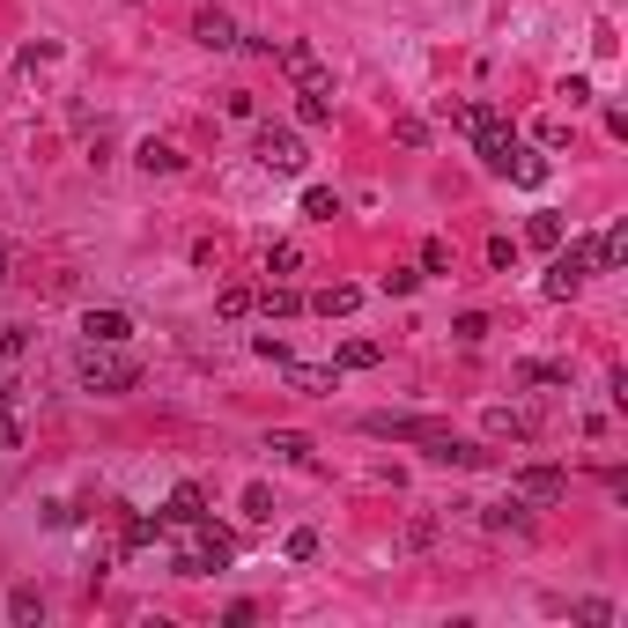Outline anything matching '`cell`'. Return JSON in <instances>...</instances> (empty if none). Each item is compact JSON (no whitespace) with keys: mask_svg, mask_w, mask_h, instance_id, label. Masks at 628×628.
<instances>
[{"mask_svg":"<svg viewBox=\"0 0 628 628\" xmlns=\"http://www.w3.org/2000/svg\"><path fill=\"white\" fill-rule=\"evenodd\" d=\"M163 540H170V569L178 577H215V569H230V532L222 525H207V518H185V525H163Z\"/></svg>","mask_w":628,"mask_h":628,"instance_id":"1","label":"cell"},{"mask_svg":"<svg viewBox=\"0 0 628 628\" xmlns=\"http://www.w3.org/2000/svg\"><path fill=\"white\" fill-rule=\"evenodd\" d=\"M74 385H82V392H104V399H119V392H133V385H141V355L82 340V355H74Z\"/></svg>","mask_w":628,"mask_h":628,"instance_id":"2","label":"cell"},{"mask_svg":"<svg viewBox=\"0 0 628 628\" xmlns=\"http://www.w3.org/2000/svg\"><path fill=\"white\" fill-rule=\"evenodd\" d=\"M259 163L281 170V178H303V170H311V148H303L289 126H259Z\"/></svg>","mask_w":628,"mask_h":628,"instance_id":"3","label":"cell"},{"mask_svg":"<svg viewBox=\"0 0 628 628\" xmlns=\"http://www.w3.org/2000/svg\"><path fill=\"white\" fill-rule=\"evenodd\" d=\"M274 60H281V74H289L296 89H326V97H333V74H326V60H318V52L303 45V37H289V45H274Z\"/></svg>","mask_w":628,"mask_h":628,"instance_id":"4","label":"cell"},{"mask_svg":"<svg viewBox=\"0 0 628 628\" xmlns=\"http://www.w3.org/2000/svg\"><path fill=\"white\" fill-rule=\"evenodd\" d=\"M510 496H525V503H562V496H569V473H562V466H518V473H510Z\"/></svg>","mask_w":628,"mask_h":628,"instance_id":"5","label":"cell"},{"mask_svg":"<svg viewBox=\"0 0 628 628\" xmlns=\"http://www.w3.org/2000/svg\"><path fill=\"white\" fill-rule=\"evenodd\" d=\"M363 436H392V444H429L436 422H422V414H363Z\"/></svg>","mask_w":628,"mask_h":628,"instance_id":"6","label":"cell"},{"mask_svg":"<svg viewBox=\"0 0 628 628\" xmlns=\"http://www.w3.org/2000/svg\"><path fill=\"white\" fill-rule=\"evenodd\" d=\"M193 37H200L207 52H237V37H244V30H237V15H230V8H200V15H193Z\"/></svg>","mask_w":628,"mask_h":628,"instance_id":"7","label":"cell"},{"mask_svg":"<svg viewBox=\"0 0 628 628\" xmlns=\"http://www.w3.org/2000/svg\"><path fill=\"white\" fill-rule=\"evenodd\" d=\"M422 451H429L436 466H488V451H481V444H466V436H451V429H436Z\"/></svg>","mask_w":628,"mask_h":628,"instance_id":"8","label":"cell"},{"mask_svg":"<svg viewBox=\"0 0 628 628\" xmlns=\"http://www.w3.org/2000/svg\"><path fill=\"white\" fill-rule=\"evenodd\" d=\"M126 333H133L126 311H89L82 318V340H97V348H126Z\"/></svg>","mask_w":628,"mask_h":628,"instance_id":"9","label":"cell"},{"mask_svg":"<svg viewBox=\"0 0 628 628\" xmlns=\"http://www.w3.org/2000/svg\"><path fill=\"white\" fill-rule=\"evenodd\" d=\"M185 518H207V488L200 481H178L170 503H163V525H185Z\"/></svg>","mask_w":628,"mask_h":628,"instance_id":"10","label":"cell"},{"mask_svg":"<svg viewBox=\"0 0 628 628\" xmlns=\"http://www.w3.org/2000/svg\"><path fill=\"white\" fill-rule=\"evenodd\" d=\"M281 377H289V392H303V399H326L333 392V370L326 363H281Z\"/></svg>","mask_w":628,"mask_h":628,"instance_id":"11","label":"cell"},{"mask_svg":"<svg viewBox=\"0 0 628 628\" xmlns=\"http://www.w3.org/2000/svg\"><path fill=\"white\" fill-rule=\"evenodd\" d=\"M481 525L488 532H532V510H525V496H503V503L481 510Z\"/></svg>","mask_w":628,"mask_h":628,"instance_id":"12","label":"cell"},{"mask_svg":"<svg viewBox=\"0 0 628 628\" xmlns=\"http://www.w3.org/2000/svg\"><path fill=\"white\" fill-rule=\"evenodd\" d=\"M252 311H266V318H296V311H311V303H303V289H289V281H266Z\"/></svg>","mask_w":628,"mask_h":628,"instance_id":"13","label":"cell"},{"mask_svg":"<svg viewBox=\"0 0 628 628\" xmlns=\"http://www.w3.org/2000/svg\"><path fill=\"white\" fill-rule=\"evenodd\" d=\"M266 451H274V459H289V466H318V444L303 429H274L266 436Z\"/></svg>","mask_w":628,"mask_h":628,"instance_id":"14","label":"cell"},{"mask_svg":"<svg viewBox=\"0 0 628 628\" xmlns=\"http://www.w3.org/2000/svg\"><path fill=\"white\" fill-rule=\"evenodd\" d=\"M133 163H141L148 178H178V170H185V156L170 141H141V148H133Z\"/></svg>","mask_w":628,"mask_h":628,"instance_id":"15","label":"cell"},{"mask_svg":"<svg viewBox=\"0 0 628 628\" xmlns=\"http://www.w3.org/2000/svg\"><path fill=\"white\" fill-rule=\"evenodd\" d=\"M303 303H311L318 318H348L355 303H363V289H355V281H333V289H318V296H303Z\"/></svg>","mask_w":628,"mask_h":628,"instance_id":"16","label":"cell"},{"mask_svg":"<svg viewBox=\"0 0 628 628\" xmlns=\"http://www.w3.org/2000/svg\"><path fill=\"white\" fill-rule=\"evenodd\" d=\"M562 237H569V222L555 215V207H540V215L525 222V244H540V252H562Z\"/></svg>","mask_w":628,"mask_h":628,"instance_id":"17","label":"cell"},{"mask_svg":"<svg viewBox=\"0 0 628 628\" xmlns=\"http://www.w3.org/2000/svg\"><path fill=\"white\" fill-rule=\"evenodd\" d=\"M488 436H496V444H503V436H510V444H532V436H540V429H532V414H510V407H488Z\"/></svg>","mask_w":628,"mask_h":628,"instance_id":"18","label":"cell"},{"mask_svg":"<svg viewBox=\"0 0 628 628\" xmlns=\"http://www.w3.org/2000/svg\"><path fill=\"white\" fill-rule=\"evenodd\" d=\"M377 363H385L377 340H340V355H333V370H377Z\"/></svg>","mask_w":628,"mask_h":628,"instance_id":"19","label":"cell"},{"mask_svg":"<svg viewBox=\"0 0 628 628\" xmlns=\"http://www.w3.org/2000/svg\"><path fill=\"white\" fill-rule=\"evenodd\" d=\"M163 540V510H156V518H141V510H133V518L119 525V547H156Z\"/></svg>","mask_w":628,"mask_h":628,"instance_id":"20","label":"cell"},{"mask_svg":"<svg viewBox=\"0 0 628 628\" xmlns=\"http://www.w3.org/2000/svg\"><path fill=\"white\" fill-rule=\"evenodd\" d=\"M8 621H15V628L45 621V599H37V584H15V592H8Z\"/></svg>","mask_w":628,"mask_h":628,"instance_id":"21","label":"cell"},{"mask_svg":"<svg viewBox=\"0 0 628 628\" xmlns=\"http://www.w3.org/2000/svg\"><path fill=\"white\" fill-rule=\"evenodd\" d=\"M296 119L303 126H333V97L326 89H296Z\"/></svg>","mask_w":628,"mask_h":628,"instance_id":"22","label":"cell"},{"mask_svg":"<svg viewBox=\"0 0 628 628\" xmlns=\"http://www.w3.org/2000/svg\"><path fill=\"white\" fill-rule=\"evenodd\" d=\"M252 303H259V289H252V281H230V289L215 296V318H244Z\"/></svg>","mask_w":628,"mask_h":628,"instance_id":"23","label":"cell"},{"mask_svg":"<svg viewBox=\"0 0 628 628\" xmlns=\"http://www.w3.org/2000/svg\"><path fill=\"white\" fill-rule=\"evenodd\" d=\"M266 274H274V281L303 274V252H296V244H266Z\"/></svg>","mask_w":628,"mask_h":628,"instance_id":"24","label":"cell"},{"mask_svg":"<svg viewBox=\"0 0 628 628\" xmlns=\"http://www.w3.org/2000/svg\"><path fill=\"white\" fill-rule=\"evenodd\" d=\"M333 215H340V193L311 185V193H303V222H333Z\"/></svg>","mask_w":628,"mask_h":628,"instance_id":"25","label":"cell"},{"mask_svg":"<svg viewBox=\"0 0 628 628\" xmlns=\"http://www.w3.org/2000/svg\"><path fill=\"white\" fill-rule=\"evenodd\" d=\"M510 178H518V185H547V156H532V148H518V163H510Z\"/></svg>","mask_w":628,"mask_h":628,"instance_id":"26","label":"cell"},{"mask_svg":"<svg viewBox=\"0 0 628 628\" xmlns=\"http://www.w3.org/2000/svg\"><path fill=\"white\" fill-rule=\"evenodd\" d=\"M451 333H459V340H466V348H473V340H488V333H496V326H488V311H459V318H451Z\"/></svg>","mask_w":628,"mask_h":628,"instance_id":"27","label":"cell"},{"mask_svg":"<svg viewBox=\"0 0 628 628\" xmlns=\"http://www.w3.org/2000/svg\"><path fill=\"white\" fill-rule=\"evenodd\" d=\"M377 289H385V296H414V289H422V266H392Z\"/></svg>","mask_w":628,"mask_h":628,"instance_id":"28","label":"cell"},{"mask_svg":"<svg viewBox=\"0 0 628 628\" xmlns=\"http://www.w3.org/2000/svg\"><path fill=\"white\" fill-rule=\"evenodd\" d=\"M244 518H252V525H266V518H274V488H244Z\"/></svg>","mask_w":628,"mask_h":628,"instance_id":"29","label":"cell"},{"mask_svg":"<svg viewBox=\"0 0 628 628\" xmlns=\"http://www.w3.org/2000/svg\"><path fill=\"white\" fill-rule=\"evenodd\" d=\"M525 385H569V363H525Z\"/></svg>","mask_w":628,"mask_h":628,"instance_id":"30","label":"cell"},{"mask_svg":"<svg viewBox=\"0 0 628 628\" xmlns=\"http://www.w3.org/2000/svg\"><path fill=\"white\" fill-rule=\"evenodd\" d=\"M569 614H577L584 628H606V621H614V606H606V599H577V606H569Z\"/></svg>","mask_w":628,"mask_h":628,"instance_id":"31","label":"cell"},{"mask_svg":"<svg viewBox=\"0 0 628 628\" xmlns=\"http://www.w3.org/2000/svg\"><path fill=\"white\" fill-rule=\"evenodd\" d=\"M422 274H451V244H444V237L422 244Z\"/></svg>","mask_w":628,"mask_h":628,"instance_id":"32","label":"cell"},{"mask_svg":"<svg viewBox=\"0 0 628 628\" xmlns=\"http://www.w3.org/2000/svg\"><path fill=\"white\" fill-rule=\"evenodd\" d=\"M252 355H266V363H289V340H281V333H252Z\"/></svg>","mask_w":628,"mask_h":628,"instance_id":"33","label":"cell"},{"mask_svg":"<svg viewBox=\"0 0 628 628\" xmlns=\"http://www.w3.org/2000/svg\"><path fill=\"white\" fill-rule=\"evenodd\" d=\"M311 555H318V532L296 525V532H289V562H311Z\"/></svg>","mask_w":628,"mask_h":628,"instance_id":"34","label":"cell"},{"mask_svg":"<svg viewBox=\"0 0 628 628\" xmlns=\"http://www.w3.org/2000/svg\"><path fill=\"white\" fill-rule=\"evenodd\" d=\"M23 348H30V333H23V326H0V363H15Z\"/></svg>","mask_w":628,"mask_h":628,"instance_id":"35","label":"cell"},{"mask_svg":"<svg viewBox=\"0 0 628 628\" xmlns=\"http://www.w3.org/2000/svg\"><path fill=\"white\" fill-rule=\"evenodd\" d=\"M392 133H399V148H429V126L422 119H399Z\"/></svg>","mask_w":628,"mask_h":628,"instance_id":"36","label":"cell"},{"mask_svg":"<svg viewBox=\"0 0 628 628\" xmlns=\"http://www.w3.org/2000/svg\"><path fill=\"white\" fill-rule=\"evenodd\" d=\"M488 266H518V237H488Z\"/></svg>","mask_w":628,"mask_h":628,"instance_id":"37","label":"cell"},{"mask_svg":"<svg viewBox=\"0 0 628 628\" xmlns=\"http://www.w3.org/2000/svg\"><path fill=\"white\" fill-rule=\"evenodd\" d=\"M52 52H60V45H52V37H37V45H23V67L37 74V67H45V60H52Z\"/></svg>","mask_w":628,"mask_h":628,"instance_id":"38","label":"cell"},{"mask_svg":"<svg viewBox=\"0 0 628 628\" xmlns=\"http://www.w3.org/2000/svg\"><path fill=\"white\" fill-rule=\"evenodd\" d=\"M15 266H23V252H15V237H0V281H15Z\"/></svg>","mask_w":628,"mask_h":628,"instance_id":"39","label":"cell"},{"mask_svg":"<svg viewBox=\"0 0 628 628\" xmlns=\"http://www.w3.org/2000/svg\"><path fill=\"white\" fill-rule=\"evenodd\" d=\"M0 104H8V97H0Z\"/></svg>","mask_w":628,"mask_h":628,"instance_id":"40","label":"cell"}]
</instances>
